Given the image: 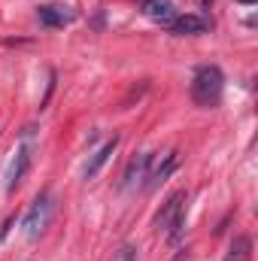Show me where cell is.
Masks as SVG:
<instances>
[{"instance_id": "1", "label": "cell", "mask_w": 258, "mask_h": 261, "mask_svg": "<svg viewBox=\"0 0 258 261\" xmlns=\"http://www.w3.org/2000/svg\"><path fill=\"white\" fill-rule=\"evenodd\" d=\"M225 91V73L216 64H203L192 76V100L197 107H216Z\"/></svg>"}, {"instance_id": "2", "label": "cell", "mask_w": 258, "mask_h": 261, "mask_svg": "<svg viewBox=\"0 0 258 261\" xmlns=\"http://www.w3.org/2000/svg\"><path fill=\"white\" fill-rule=\"evenodd\" d=\"M186 213H189V192H173L167 197V203L161 206V213L155 216L158 231L167 234V240H179L183 228H186Z\"/></svg>"}, {"instance_id": "3", "label": "cell", "mask_w": 258, "mask_h": 261, "mask_svg": "<svg viewBox=\"0 0 258 261\" xmlns=\"http://www.w3.org/2000/svg\"><path fill=\"white\" fill-rule=\"evenodd\" d=\"M52 210H55V203H52V195H49V192L37 195V200L31 203V210H28V216H24V234H28L31 240H37V237L46 231V225H49V219H52Z\"/></svg>"}, {"instance_id": "4", "label": "cell", "mask_w": 258, "mask_h": 261, "mask_svg": "<svg viewBox=\"0 0 258 261\" xmlns=\"http://www.w3.org/2000/svg\"><path fill=\"white\" fill-rule=\"evenodd\" d=\"M37 15H40V21H43L46 28H64V24H70V21H76V9H70V6H58V3H46V6H40Z\"/></svg>"}, {"instance_id": "5", "label": "cell", "mask_w": 258, "mask_h": 261, "mask_svg": "<svg viewBox=\"0 0 258 261\" xmlns=\"http://www.w3.org/2000/svg\"><path fill=\"white\" fill-rule=\"evenodd\" d=\"M149 164H152V152H140V155H134V158L128 161V167H125V173H122V189H134L137 182H143Z\"/></svg>"}, {"instance_id": "6", "label": "cell", "mask_w": 258, "mask_h": 261, "mask_svg": "<svg viewBox=\"0 0 258 261\" xmlns=\"http://www.w3.org/2000/svg\"><path fill=\"white\" fill-rule=\"evenodd\" d=\"M210 28V21L207 18H200V15H176L170 24H167V31L170 34H176V37H194V34H203Z\"/></svg>"}, {"instance_id": "7", "label": "cell", "mask_w": 258, "mask_h": 261, "mask_svg": "<svg viewBox=\"0 0 258 261\" xmlns=\"http://www.w3.org/2000/svg\"><path fill=\"white\" fill-rule=\"evenodd\" d=\"M116 149H119V137L107 140V143H104V146H100V149H97V152L88 158V164H85V170H82V173H85V179H94V176L100 173V167L110 161V155H113Z\"/></svg>"}, {"instance_id": "8", "label": "cell", "mask_w": 258, "mask_h": 261, "mask_svg": "<svg viewBox=\"0 0 258 261\" xmlns=\"http://www.w3.org/2000/svg\"><path fill=\"white\" fill-rule=\"evenodd\" d=\"M28 167H31V149H28V146H21V149L15 152V161H12V167H9V182H6V192H15V186L24 179Z\"/></svg>"}, {"instance_id": "9", "label": "cell", "mask_w": 258, "mask_h": 261, "mask_svg": "<svg viewBox=\"0 0 258 261\" xmlns=\"http://www.w3.org/2000/svg\"><path fill=\"white\" fill-rule=\"evenodd\" d=\"M143 12H146L152 21H161L164 28L176 18V9H173L170 0H146V3H143Z\"/></svg>"}, {"instance_id": "10", "label": "cell", "mask_w": 258, "mask_h": 261, "mask_svg": "<svg viewBox=\"0 0 258 261\" xmlns=\"http://www.w3.org/2000/svg\"><path fill=\"white\" fill-rule=\"evenodd\" d=\"M225 261H252V237L249 234H237L228 246Z\"/></svg>"}, {"instance_id": "11", "label": "cell", "mask_w": 258, "mask_h": 261, "mask_svg": "<svg viewBox=\"0 0 258 261\" xmlns=\"http://www.w3.org/2000/svg\"><path fill=\"white\" fill-rule=\"evenodd\" d=\"M173 167H176V152H167V155H164V164H158V167H155V173H152V176H146V179H149V182H146V189H149V192H152V189H158V186L173 173Z\"/></svg>"}, {"instance_id": "12", "label": "cell", "mask_w": 258, "mask_h": 261, "mask_svg": "<svg viewBox=\"0 0 258 261\" xmlns=\"http://www.w3.org/2000/svg\"><path fill=\"white\" fill-rule=\"evenodd\" d=\"M110 261H137V246H134V243H122V246L113 252Z\"/></svg>"}, {"instance_id": "13", "label": "cell", "mask_w": 258, "mask_h": 261, "mask_svg": "<svg viewBox=\"0 0 258 261\" xmlns=\"http://www.w3.org/2000/svg\"><path fill=\"white\" fill-rule=\"evenodd\" d=\"M240 3H255V0H240Z\"/></svg>"}]
</instances>
